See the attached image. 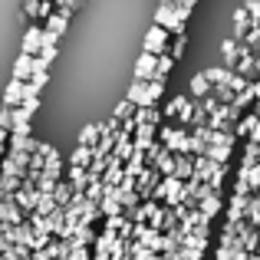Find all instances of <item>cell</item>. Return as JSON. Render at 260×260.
<instances>
[{"label":"cell","mask_w":260,"mask_h":260,"mask_svg":"<svg viewBox=\"0 0 260 260\" xmlns=\"http://www.w3.org/2000/svg\"><path fill=\"white\" fill-rule=\"evenodd\" d=\"M161 0H76L30 115V135L59 158L119 115L135 89Z\"/></svg>","instance_id":"1"}]
</instances>
